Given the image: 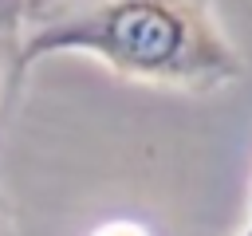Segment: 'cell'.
<instances>
[{
	"instance_id": "6da1fadb",
	"label": "cell",
	"mask_w": 252,
	"mask_h": 236,
	"mask_svg": "<svg viewBox=\"0 0 252 236\" xmlns=\"http://www.w3.org/2000/svg\"><path fill=\"white\" fill-rule=\"evenodd\" d=\"M59 51L94 55L122 79L177 90H217L244 71L213 0H67L20 28L16 71Z\"/></svg>"
},
{
	"instance_id": "7a4b0ae2",
	"label": "cell",
	"mask_w": 252,
	"mask_h": 236,
	"mask_svg": "<svg viewBox=\"0 0 252 236\" xmlns=\"http://www.w3.org/2000/svg\"><path fill=\"white\" fill-rule=\"evenodd\" d=\"M67 0H24V16H20V28L24 24H35V20H43V16H51V12H59Z\"/></svg>"
},
{
	"instance_id": "3957f363",
	"label": "cell",
	"mask_w": 252,
	"mask_h": 236,
	"mask_svg": "<svg viewBox=\"0 0 252 236\" xmlns=\"http://www.w3.org/2000/svg\"><path fill=\"white\" fill-rule=\"evenodd\" d=\"M20 16H24V0H0V31L20 35Z\"/></svg>"
},
{
	"instance_id": "277c9868",
	"label": "cell",
	"mask_w": 252,
	"mask_h": 236,
	"mask_svg": "<svg viewBox=\"0 0 252 236\" xmlns=\"http://www.w3.org/2000/svg\"><path fill=\"white\" fill-rule=\"evenodd\" d=\"M8 71H16V35L0 31V83H4Z\"/></svg>"
},
{
	"instance_id": "5b68a950",
	"label": "cell",
	"mask_w": 252,
	"mask_h": 236,
	"mask_svg": "<svg viewBox=\"0 0 252 236\" xmlns=\"http://www.w3.org/2000/svg\"><path fill=\"white\" fill-rule=\"evenodd\" d=\"M98 236H146V232L134 228V224H110V228H102Z\"/></svg>"
},
{
	"instance_id": "8992f818",
	"label": "cell",
	"mask_w": 252,
	"mask_h": 236,
	"mask_svg": "<svg viewBox=\"0 0 252 236\" xmlns=\"http://www.w3.org/2000/svg\"><path fill=\"white\" fill-rule=\"evenodd\" d=\"M236 236H252V216H248V220H244V228H240V232H236Z\"/></svg>"
},
{
	"instance_id": "52a82bcc",
	"label": "cell",
	"mask_w": 252,
	"mask_h": 236,
	"mask_svg": "<svg viewBox=\"0 0 252 236\" xmlns=\"http://www.w3.org/2000/svg\"><path fill=\"white\" fill-rule=\"evenodd\" d=\"M0 236H4V224H0Z\"/></svg>"
}]
</instances>
